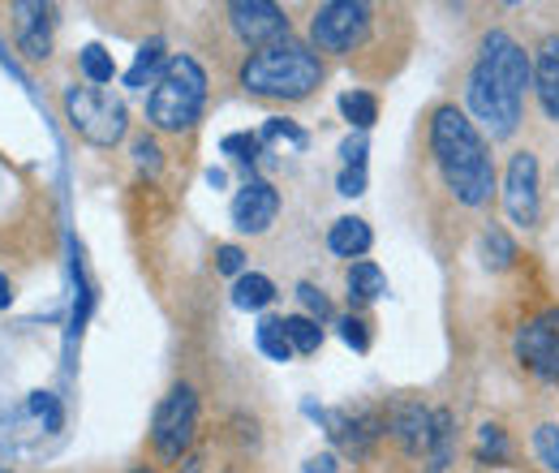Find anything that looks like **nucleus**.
I'll use <instances>...</instances> for the list:
<instances>
[{
	"instance_id": "1",
	"label": "nucleus",
	"mask_w": 559,
	"mask_h": 473,
	"mask_svg": "<svg viewBox=\"0 0 559 473\" xmlns=\"http://www.w3.org/2000/svg\"><path fill=\"white\" fill-rule=\"evenodd\" d=\"M530 86H534L530 52L508 31H487L478 44V61L465 78V99L474 121L490 138H512L521 126V104Z\"/></svg>"
},
{
	"instance_id": "2",
	"label": "nucleus",
	"mask_w": 559,
	"mask_h": 473,
	"mask_svg": "<svg viewBox=\"0 0 559 473\" xmlns=\"http://www.w3.org/2000/svg\"><path fill=\"white\" fill-rule=\"evenodd\" d=\"M430 151L443 173V186L461 206H487L495 194V159L483 130L456 108L439 104L430 113Z\"/></svg>"
},
{
	"instance_id": "3",
	"label": "nucleus",
	"mask_w": 559,
	"mask_h": 473,
	"mask_svg": "<svg viewBox=\"0 0 559 473\" xmlns=\"http://www.w3.org/2000/svg\"><path fill=\"white\" fill-rule=\"evenodd\" d=\"M241 86L259 99H284V104H297V99H310L323 82V61L314 48L297 44V39H280L272 48H259L250 52L241 69H237Z\"/></svg>"
},
{
	"instance_id": "4",
	"label": "nucleus",
	"mask_w": 559,
	"mask_h": 473,
	"mask_svg": "<svg viewBox=\"0 0 559 473\" xmlns=\"http://www.w3.org/2000/svg\"><path fill=\"white\" fill-rule=\"evenodd\" d=\"M207 113V69L194 57H173L164 78L146 95V121L164 134H186Z\"/></svg>"
},
{
	"instance_id": "5",
	"label": "nucleus",
	"mask_w": 559,
	"mask_h": 473,
	"mask_svg": "<svg viewBox=\"0 0 559 473\" xmlns=\"http://www.w3.org/2000/svg\"><path fill=\"white\" fill-rule=\"evenodd\" d=\"M66 117L73 134L86 138L91 146H117L130 130L126 99L104 86H66Z\"/></svg>"
},
{
	"instance_id": "6",
	"label": "nucleus",
	"mask_w": 559,
	"mask_h": 473,
	"mask_svg": "<svg viewBox=\"0 0 559 473\" xmlns=\"http://www.w3.org/2000/svg\"><path fill=\"white\" fill-rule=\"evenodd\" d=\"M370 26H374V9L366 0H328L310 17V39L319 52L353 57L366 44Z\"/></svg>"
},
{
	"instance_id": "7",
	"label": "nucleus",
	"mask_w": 559,
	"mask_h": 473,
	"mask_svg": "<svg viewBox=\"0 0 559 473\" xmlns=\"http://www.w3.org/2000/svg\"><path fill=\"white\" fill-rule=\"evenodd\" d=\"M199 430V397L190 383H177L151 417V444L164 461H181Z\"/></svg>"
},
{
	"instance_id": "8",
	"label": "nucleus",
	"mask_w": 559,
	"mask_h": 473,
	"mask_svg": "<svg viewBox=\"0 0 559 473\" xmlns=\"http://www.w3.org/2000/svg\"><path fill=\"white\" fill-rule=\"evenodd\" d=\"M503 211L512 224L534 228L543 220V194H538V159L534 151H516L503 173Z\"/></svg>"
},
{
	"instance_id": "9",
	"label": "nucleus",
	"mask_w": 559,
	"mask_h": 473,
	"mask_svg": "<svg viewBox=\"0 0 559 473\" xmlns=\"http://www.w3.org/2000/svg\"><path fill=\"white\" fill-rule=\"evenodd\" d=\"M228 26L246 48H272L288 39V13L272 0H233L228 4Z\"/></svg>"
},
{
	"instance_id": "10",
	"label": "nucleus",
	"mask_w": 559,
	"mask_h": 473,
	"mask_svg": "<svg viewBox=\"0 0 559 473\" xmlns=\"http://www.w3.org/2000/svg\"><path fill=\"white\" fill-rule=\"evenodd\" d=\"M280 215V190L263 177H250L233 199V224L237 233H267Z\"/></svg>"
},
{
	"instance_id": "11",
	"label": "nucleus",
	"mask_w": 559,
	"mask_h": 473,
	"mask_svg": "<svg viewBox=\"0 0 559 473\" xmlns=\"http://www.w3.org/2000/svg\"><path fill=\"white\" fill-rule=\"evenodd\" d=\"M512 348H516V362H521V366H530L534 375H543V366L551 362V353L559 348V306L556 310L534 315V319L516 332Z\"/></svg>"
},
{
	"instance_id": "12",
	"label": "nucleus",
	"mask_w": 559,
	"mask_h": 473,
	"mask_svg": "<svg viewBox=\"0 0 559 473\" xmlns=\"http://www.w3.org/2000/svg\"><path fill=\"white\" fill-rule=\"evenodd\" d=\"M17 48L26 61H48L52 52V9L39 0H17Z\"/></svg>"
},
{
	"instance_id": "13",
	"label": "nucleus",
	"mask_w": 559,
	"mask_h": 473,
	"mask_svg": "<svg viewBox=\"0 0 559 473\" xmlns=\"http://www.w3.org/2000/svg\"><path fill=\"white\" fill-rule=\"evenodd\" d=\"M388 435L401 444V452L426 457V444H430V409L418 405V401H401V405L388 413Z\"/></svg>"
},
{
	"instance_id": "14",
	"label": "nucleus",
	"mask_w": 559,
	"mask_h": 473,
	"mask_svg": "<svg viewBox=\"0 0 559 473\" xmlns=\"http://www.w3.org/2000/svg\"><path fill=\"white\" fill-rule=\"evenodd\" d=\"M534 91H538V104L543 113L559 121V35H547L538 44V57H534Z\"/></svg>"
},
{
	"instance_id": "15",
	"label": "nucleus",
	"mask_w": 559,
	"mask_h": 473,
	"mask_svg": "<svg viewBox=\"0 0 559 473\" xmlns=\"http://www.w3.org/2000/svg\"><path fill=\"white\" fill-rule=\"evenodd\" d=\"M452 448H456V413L452 409H435L430 413V444H426V473H443L452 465Z\"/></svg>"
},
{
	"instance_id": "16",
	"label": "nucleus",
	"mask_w": 559,
	"mask_h": 473,
	"mask_svg": "<svg viewBox=\"0 0 559 473\" xmlns=\"http://www.w3.org/2000/svg\"><path fill=\"white\" fill-rule=\"evenodd\" d=\"M370 241H374V233H370V224L357 220V215H345V220H336V224L328 228V246H332V255H341V259H361V255L370 250Z\"/></svg>"
},
{
	"instance_id": "17",
	"label": "nucleus",
	"mask_w": 559,
	"mask_h": 473,
	"mask_svg": "<svg viewBox=\"0 0 559 473\" xmlns=\"http://www.w3.org/2000/svg\"><path fill=\"white\" fill-rule=\"evenodd\" d=\"M168 52H164V39H146L139 48V57H134V66L126 69V86L130 91H146V86H155L159 78H164V69H168Z\"/></svg>"
},
{
	"instance_id": "18",
	"label": "nucleus",
	"mask_w": 559,
	"mask_h": 473,
	"mask_svg": "<svg viewBox=\"0 0 559 473\" xmlns=\"http://www.w3.org/2000/svg\"><path fill=\"white\" fill-rule=\"evenodd\" d=\"M272 301H276V284L267 275H259V271H241L237 275V284H233V306L237 310H263Z\"/></svg>"
},
{
	"instance_id": "19",
	"label": "nucleus",
	"mask_w": 559,
	"mask_h": 473,
	"mask_svg": "<svg viewBox=\"0 0 559 473\" xmlns=\"http://www.w3.org/2000/svg\"><path fill=\"white\" fill-rule=\"evenodd\" d=\"M345 284H349V301L353 306H366V301H374V297H383L388 293V275L374 268V263H353L349 275H345Z\"/></svg>"
},
{
	"instance_id": "20",
	"label": "nucleus",
	"mask_w": 559,
	"mask_h": 473,
	"mask_svg": "<svg viewBox=\"0 0 559 473\" xmlns=\"http://www.w3.org/2000/svg\"><path fill=\"white\" fill-rule=\"evenodd\" d=\"M341 113H345V121H349L357 134H366L379 121V99L370 91H345L341 95Z\"/></svg>"
},
{
	"instance_id": "21",
	"label": "nucleus",
	"mask_w": 559,
	"mask_h": 473,
	"mask_svg": "<svg viewBox=\"0 0 559 473\" xmlns=\"http://www.w3.org/2000/svg\"><path fill=\"white\" fill-rule=\"evenodd\" d=\"M284 336L293 344V353H319L323 328H319L310 315H288V319H284Z\"/></svg>"
},
{
	"instance_id": "22",
	"label": "nucleus",
	"mask_w": 559,
	"mask_h": 473,
	"mask_svg": "<svg viewBox=\"0 0 559 473\" xmlns=\"http://www.w3.org/2000/svg\"><path fill=\"white\" fill-rule=\"evenodd\" d=\"M254 340H259V348H263L272 362H288V357H293V344L284 336V319H259Z\"/></svg>"
},
{
	"instance_id": "23",
	"label": "nucleus",
	"mask_w": 559,
	"mask_h": 473,
	"mask_svg": "<svg viewBox=\"0 0 559 473\" xmlns=\"http://www.w3.org/2000/svg\"><path fill=\"white\" fill-rule=\"evenodd\" d=\"M78 66H82V73L91 78V86H104V82H112V73H117L112 57H108L99 44H86V48L78 52Z\"/></svg>"
},
{
	"instance_id": "24",
	"label": "nucleus",
	"mask_w": 559,
	"mask_h": 473,
	"mask_svg": "<svg viewBox=\"0 0 559 473\" xmlns=\"http://www.w3.org/2000/svg\"><path fill=\"white\" fill-rule=\"evenodd\" d=\"M219 151H224V155H233L237 164H246V168H250V164L263 155V138L250 134V130H241V134H224Z\"/></svg>"
},
{
	"instance_id": "25",
	"label": "nucleus",
	"mask_w": 559,
	"mask_h": 473,
	"mask_svg": "<svg viewBox=\"0 0 559 473\" xmlns=\"http://www.w3.org/2000/svg\"><path fill=\"white\" fill-rule=\"evenodd\" d=\"M263 142H288V146H297V151H306L310 146V134L301 130V126H293V121H284V117H267V126L259 130Z\"/></svg>"
},
{
	"instance_id": "26",
	"label": "nucleus",
	"mask_w": 559,
	"mask_h": 473,
	"mask_svg": "<svg viewBox=\"0 0 559 473\" xmlns=\"http://www.w3.org/2000/svg\"><path fill=\"white\" fill-rule=\"evenodd\" d=\"M534 452H538L543 470L559 473V426L556 422H543V426L534 430Z\"/></svg>"
},
{
	"instance_id": "27",
	"label": "nucleus",
	"mask_w": 559,
	"mask_h": 473,
	"mask_svg": "<svg viewBox=\"0 0 559 473\" xmlns=\"http://www.w3.org/2000/svg\"><path fill=\"white\" fill-rule=\"evenodd\" d=\"M483 250H487V268L490 271H503L512 259H516V246L508 241V233H503V228H490L487 241H483Z\"/></svg>"
},
{
	"instance_id": "28",
	"label": "nucleus",
	"mask_w": 559,
	"mask_h": 473,
	"mask_svg": "<svg viewBox=\"0 0 559 473\" xmlns=\"http://www.w3.org/2000/svg\"><path fill=\"white\" fill-rule=\"evenodd\" d=\"M31 413L44 422V430H61V422H66V409L52 392H31Z\"/></svg>"
},
{
	"instance_id": "29",
	"label": "nucleus",
	"mask_w": 559,
	"mask_h": 473,
	"mask_svg": "<svg viewBox=\"0 0 559 473\" xmlns=\"http://www.w3.org/2000/svg\"><path fill=\"white\" fill-rule=\"evenodd\" d=\"M478 461H508V439H503V426L487 422L478 430Z\"/></svg>"
},
{
	"instance_id": "30",
	"label": "nucleus",
	"mask_w": 559,
	"mask_h": 473,
	"mask_svg": "<svg viewBox=\"0 0 559 473\" xmlns=\"http://www.w3.org/2000/svg\"><path fill=\"white\" fill-rule=\"evenodd\" d=\"M297 297H301V306H306V315H310L314 323L332 315V301H328V293H323V288H314L310 280H301V284H297Z\"/></svg>"
},
{
	"instance_id": "31",
	"label": "nucleus",
	"mask_w": 559,
	"mask_h": 473,
	"mask_svg": "<svg viewBox=\"0 0 559 473\" xmlns=\"http://www.w3.org/2000/svg\"><path fill=\"white\" fill-rule=\"evenodd\" d=\"M341 336H345V344H353L357 353H366V348H370V336H366V319H357V315L341 319Z\"/></svg>"
},
{
	"instance_id": "32",
	"label": "nucleus",
	"mask_w": 559,
	"mask_h": 473,
	"mask_svg": "<svg viewBox=\"0 0 559 473\" xmlns=\"http://www.w3.org/2000/svg\"><path fill=\"white\" fill-rule=\"evenodd\" d=\"M215 268L224 271V275H241V268H246L241 246H219V250H215Z\"/></svg>"
},
{
	"instance_id": "33",
	"label": "nucleus",
	"mask_w": 559,
	"mask_h": 473,
	"mask_svg": "<svg viewBox=\"0 0 559 473\" xmlns=\"http://www.w3.org/2000/svg\"><path fill=\"white\" fill-rule=\"evenodd\" d=\"M134 159H139L146 173H155V168H159V146H155V142H151L146 134L134 138Z\"/></svg>"
},
{
	"instance_id": "34",
	"label": "nucleus",
	"mask_w": 559,
	"mask_h": 473,
	"mask_svg": "<svg viewBox=\"0 0 559 473\" xmlns=\"http://www.w3.org/2000/svg\"><path fill=\"white\" fill-rule=\"evenodd\" d=\"M341 155H345V168H366V138H345L341 142Z\"/></svg>"
},
{
	"instance_id": "35",
	"label": "nucleus",
	"mask_w": 559,
	"mask_h": 473,
	"mask_svg": "<svg viewBox=\"0 0 559 473\" xmlns=\"http://www.w3.org/2000/svg\"><path fill=\"white\" fill-rule=\"evenodd\" d=\"M341 194H345V199L366 194V168H345V173H341Z\"/></svg>"
},
{
	"instance_id": "36",
	"label": "nucleus",
	"mask_w": 559,
	"mask_h": 473,
	"mask_svg": "<svg viewBox=\"0 0 559 473\" xmlns=\"http://www.w3.org/2000/svg\"><path fill=\"white\" fill-rule=\"evenodd\" d=\"M306 473H336V457H314V461L306 465Z\"/></svg>"
},
{
	"instance_id": "37",
	"label": "nucleus",
	"mask_w": 559,
	"mask_h": 473,
	"mask_svg": "<svg viewBox=\"0 0 559 473\" xmlns=\"http://www.w3.org/2000/svg\"><path fill=\"white\" fill-rule=\"evenodd\" d=\"M538 379H547V383H559V348L551 353V362L543 366V375H538Z\"/></svg>"
},
{
	"instance_id": "38",
	"label": "nucleus",
	"mask_w": 559,
	"mask_h": 473,
	"mask_svg": "<svg viewBox=\"0 0 559 473\" xmlns=\"http://www.w3.org/2000/svg\"><path fill=\"white\" fill-rule=\"evenodd\" d=\"M9 301H13V288H9V275L0 271V310H9Z\"/></svg>"
},
{
	"instance_id": "39",
	"label": "nucleus",
	"mask_w": 559,
	"mask_h": 473,
	"mask_svg": "<svg viewBox=\"0 0 559 473\" xmlns=\"http://www.w3.org/2000/svg\"><path fill=\"white\" fill-rule=\"evenodd\" d=\"M224 181H228V177H224V168H207V186H215V190H219Z\"/></svg>"
},
{
	"instance_id": "40",
	"label": "nucleus",
	"mask_w": 559,
	"mask_h": 473,
	"mask_svg": "<svg viewBox=\"0 0 559 473\" xmlns=\"http://www.w3.org/2000/svg\"><path fill=\"white\" fill-rule=\"evenodd\" d=\"M199 465H203V461H199V457H190V461H186V473H199Z\"/></svg>"
},
{
	"instance_id": "41",
	"label": "nucleus",
	"mask_w": 559,
	"mask_h": 473,
	"mask_svg": "<svg viewBox=\"0 0 559 473\" xmlns=\"http://www.w3.org/2000/svg\"><path fill=\"white\" fill-rule=\"evenodd\" d=\"M0 473H9V470H4V465H0Z\"/></svg>"
},
{
	"instance_id": "42",
	"label": "nucleus",
	"mask_w": 559,
	"mask_h": 473,
	"mask_svg": "<svg viewBox=\"0 0 559 473\" xmlns=\"http://www.w3.org/2000/svg\"><path fill=\"white\" fill-rule=\"evenodd\" d=\"M139 473H151V470H139Z\"/></svg>"
}]
</instances>
